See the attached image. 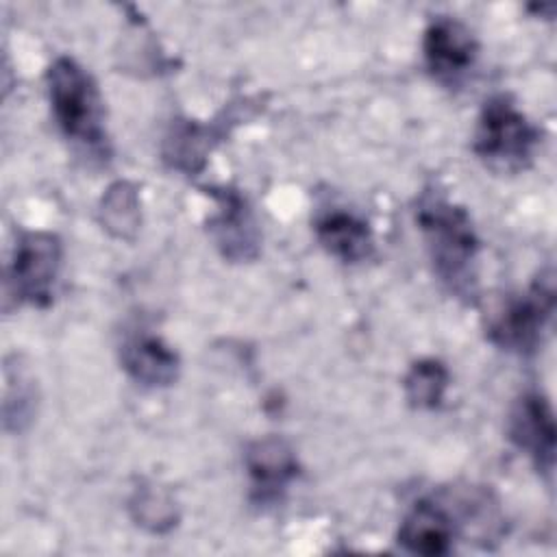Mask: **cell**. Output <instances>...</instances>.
Masks as SVG:
<instances>
[{"instance_id": "1", "label": "cell", "mask_w": 557, "mask_h": 557, "mask_svg": "<svg viewBox=\"0 0 557 557\" xmlns=\"http://www.w3.org/2000/svg\"><path fill=\"white\" fill-rule=\"evenodd\" d=\"M416 222L437 276L457 296L472 298L479 237L468 211L437 191H424L416 205Z\"/></svg>"}, {"instance_id": "2", "label": "cell", "mask_w": 557, "mask_h": 557, "mask_svg": "<svg viewBox=\"0 0 557 557\" xmlns=\"http://www.w3.org/2000/svg\"><path fill=\"white\" fill-rule=\"evenodd\" d=\"M48 96L52 115L67 139L89 152L109 154L104 128V102L94 76L72 57H57L48 72Z\"/></svg>"}, {"instance_id": "3", "label": "cell", "mask_w": 557, "mask_h": 557, "mask_svg": "<svg viewBox=\"0 0 557 557\" xmlns=\"http://www.w3.org/2000/svg\"><path fill=\"white\" fill-rule=\"evenodd\" d=\"M540 144V128L505 96L485 100L476 128L472 150L490 168L516 172L531 163Z\"/></svg>"}, {"instance_id": "4", "label": "cell", "mask_w": 557, "mask_h": 557, "mask_svg": "<svg viewBox=\"0 0 557 557\" xmlns=\"http://www.w3.org/2000/svg\"><path fill=\"white\" fill-rule=\"evenodd\" d=\"M555 311L553 272H542L524 294L509 296L487 315V337L503 350L531 355L542 346Z\"/></svg>"}, {"instance_id": "5", "label": "cell", "mask_w": 557, "mask_h": 557, "mask_svg": "<svg viewBox=\"0 0 557 557\" xmlns=\"http://www.w3.org/2000/svg\"><path fill=\"white\" fill-rule=\"evenodd\" d=\"M63 246L54 233H22L7 272V294L15 302L48 307L61 270Z\"/></svg>"}, {"instance_id": "6", "label": "cell", "mask_w": 557, "mask_h": 557, "mask_svg": "<svg viewBox=\"0 0 557 557\" xmlns=\"http://www.w3.org/2000/svg\"><path fill=\"white\" fill-rule=\"evenodd\" d=\"M422 52L429 72L440 83L455 85L474 65L479 44L463 22L448 15H440L424 30Z\"/></svg>"}, {"instance_id": "7", "label": "cell", "mask_w": 557, "mask_h": 557, "mask_svg": "<svg viewBox=\"0 0 557 557\" xmlns=\"http://www.w3.org/2000/svg\"><path fill=\"white\" fill-rule=\"evenodd\" d=\"M507 431L513 446L529 455L537 472L553 474L557 429L553 407L544 394L524 392L511 407Z\"/></svg>"}, {"instance_id": "8", "label": "cell", "mask_w": 557, "mask_h": 557, "mask_svg": "<svg viewBox=\"0 0 557 557\" xmlns=\"http://www.w3.org/2000/svg\"><path fill=\"white\" fill-rule=\"evenodd\" d=\"M244 463L250 479V500L259 507L281 503L300 470L294 448L276 435L255 440L246 448Z\"/></svg>"}, {"instance_id": "9", "label": "cell", "mask_w": 557, "mask_h": 557, "mask_svg": "<svg viewBox=\"0 0 557 557\" xmlns=\"http://www.w3.org/2000/svg\"><path fill=\"white\" fill-rule=\"evenodd\" d=\"M213 200L220 205L218 213L209 218V233L228 261H252L259 255L261 233L246 198L231 187H211Z\"/></svg>"}, {"instance_id": "10", "label": "cell", "mask_w": 557, "mask_h": 557, "mask_svg": "<svg viewBox=\"0 0 557 557\" xmlns=\"http://www.w3.org/2000/svg\"><path fill=\"white\" fill-rule=\"evenodd\" d=\"M237 115L228 113L209 124L191 120H176L163 139V161L185 174H196L205 168L209 152L224 137L226 128L235 124Z\"/></svg>"}, {"instance_id": "11", "label": "cell", "mask_w": 557, "mask_h": 557, "mask_svg": "<svg viewBox=\"0 0 557 557\" xmlns=\"http://www.w3.org/2000/svg\"><path fill=\"white\" fill-rule=\"evenodd\" d=\"M120 361L126 374L146 387H168L181 370L178 355L159 335L146 331H137L122 342Z\"/></svg>"}, {"instance_id": "12", "label": "cell", "mask_w": 557, "mask_h": 557, "mask_svg": "<svg viewBox=\"0 0 557 557\" xmlns=\"http://www.w3.org/2000/svg\"><path fill=\"white\" fill-rule=\"evenodd\" d=\"M453 540L455 520L440 503L429 498L418 500L398 529V544L416 555H446L453 548Z\"/></svg>"}, {"instance_id": "13", "label": "cell", "mask_w": 557, "mask_h": 557, "mask_svg": "<svg viewBox=\"0 0 557 557\" xmlns=\"http://www.w3.org/2000/svg\"><path fill=\"white\" fill-rule=\"evenodd\" d=\"M313 228L322 248L344 263H361L374 252L370 224L352 211L324 209L318 213Z\"/></svg>"}, {"instance_id": "14", "label": "cell", "mask_w": 557, "mask_h": 557, "mask_svg": "<svg viewBox=\"0 0 557 557\" xmlns=\"http://www.w3.org/2000/svg\"><path fill=\"white\" fill-rule=\"evenodd\" d=\"M100 222L117 239H135L141 224V205L137 187L128 181L113 183L100 200Z\"/></svg>"}, {"instance_id": "15", "label": "cell", "mask_w": 557, "mask_h": 557, "mask_svg": "<svg viewBox=\"0 0 557 557\" xmlns=\"http://www.w3.org/2000/svg\"><path fill=\"white\" fill-rule=\"evenodd\" d=\"M450 374L437 359L416 361L403 379L405 398L413 409H437L444 403Z\"/></svg>"}, {"instance_id": "16", "label": "cell", "mask_w": 557, "mask_h": 557, "mask_svg": "<svg viewBox=\"0 0 557 557\" xmlns=\"http://www.w3.org/2000/svg\"><path fill=\"white\" fill-rule=\"evenodd\" d=\"M128 509L133 520L152 533H165L178 520V511L172 496L152 483L141 485L133 492Z\"/></svg>"}, {"instance_id": "17", "label": "cell", "mask_w": 557, "mask_h": 557, "mask_svg": "<svg viewBox=\"0 0 557 557\" xmlns=\"http://www.w3.org/2000/svg\"><path fill=\"white\" fill-rule=\"evenodd\" d=\"M35 413V389L33 381L17 370L15 381L13 374L7 372V392H4V426L13 431H22Z\"/></svg>"}]
</instances>
